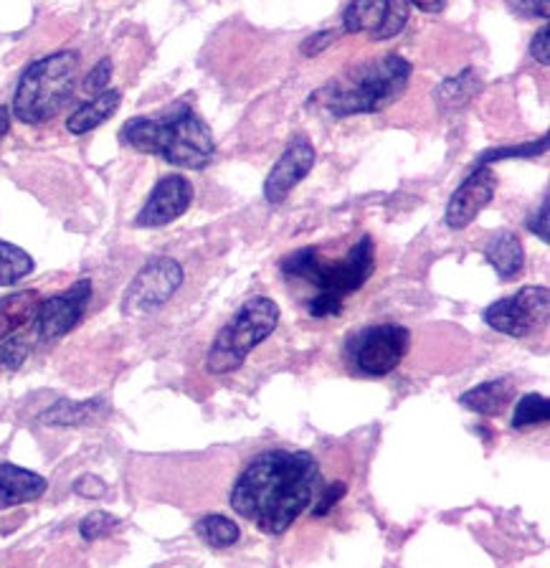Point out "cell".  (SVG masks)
<instances>
[{"mask_svg":"<svg viewBox=\"0 0 550 568\" xmlns=\"http://www.w3.org/2000/svg\"><path fill=\"white\" fill-rule=\"evenodd\" d=\"M319 483V465L309 452L266 449L244 467L228 500L244 520L279 536L313 505Z\"/></svg>","mask_w":550,"mask_h":568,"instance_id":"1","label":"cell"},{"mask_svg":"<svg viewBox=\"0 0 550 568\" xmlns=\"http://www.w3.org/2000/svg\"><path fill=\"white\" fill-rule=\"evenodd\" d=\"M120 140L132 150L160 155L165 163L201 171L206 168L216 140L198 112L189 102H177L160 118H135L120 130Z\"/></svg>","mask_w":550,"mask_h":568,"instance_id":"2","label":"cell"},{"mask_svg":"<svg viewBox=\"0 0 550 568\" xmlns=\"http://www.w3.org/2000/svg\"><path fill=\"white\" fill-rule=\"evenodd\" d=\"M408 77H411V64L396 53H388L384 59L363 61L330 79L313 94V102L335 118L373 114L386 110L406 92Z\"/></svg>","mask_w":550,"mask_h":568,"instance_id":"3","label":"cell"},{"mask_svg":"<svg viewBox=\"0 0 550 568\" xmlns=\"http://www.w3.org/2000/svg\"><path fill=\"white\" fill-rule=\"evenodd\" d=\"M376 272V244L370 236H363L343 260L330 262L319 254V248H299L282 262V274L287 280L307 282L317 295L345 300L358 292Z\"/></svg>","mask_w":550,"mask_h":568,"instance_id":"4","label":"cell"},{"mask_svg":"<svg viewBox=\"0 0 550 568\" xmlns=\"http://www.w3.org/2000/svg\"><path fill=\"white\" fill-rule=\"evenodd\" d=\"M79 74V53L59 51L43 57L23 71L13 94V114L18 122L43 124L57 118L74 94Z\"/></svg>","mask_w":550,"mask_h":568,"instance_id":"5","label":"cell"},{"mask_svg":"<svg viewBox=\"0 0 550 568\" xmlns=\"http://www.w3.org/2000/svg\"><path fill=\"white\" fill-rule=\"evenodd\" d=\"M277 323L279 307L274 300L254 297L244 302L234 320H228V323L218 331L216 341H213L208 351L206 368L211 373H216V376H224V373L242 368L246 355L277 331Z\"/></svg>","mask_w":550,"mask_h":568,"instance_id":"6","label":"cell"},{"mask_svg":"<svg viewBox=\"0 0 550 568\" xmlns=\"http://www.w3.org/2000/svg\"><path fill=\"white\" fill-rule=\"evenodd\" d=\"M408 343H411V335L404 325L384 323L363 327L350 341L353 366L366 376H386L401 366Z\"/></svg>","mask_w":550,"mask_h":568,"instance_id":"7","label":"cell"},{"mask_svg":"<svg viewBox=\"0 0 550 568\" xmlns=\"http://www.w3.org/2000/svg\"><path fill=\"white\" fill-rule=\"evenodd\" d=\"M183 284V266L171 256H157L150 260L138 277L130 282L128 292L122 297V313L124 315H150L155 313L171 300L177 287Z\"/></svg>","mask_w":550,"mask_h":568,"instance_id":"8","label":"cell"},{"mask_svg":"<svg viewBox=\"0 0 550 568\" xmlns=\"http://www.w3.org/2000/svg\"><path fill=\"white\" fill-rule=\"evenodd\" d=\"M550 290L548 287H522L518 295L502 297L485 310L482 317L492 331L526 337L548 323Z\"/></svg>","mask_w":550,"mask_h":568,"instance_id":"9","label":"cell"},{"mask_svg":"<svg viewBox=\"0 0 550 568\" xmlns=\"http://www.w3.org/2000/svg\"><path fill=\"white\" fill-rule=\"evenodd\" d=\"M89 297H92V282L82 280L71 284V290H67L64 295L41 300V307L33 320L41 341H57V337L74 331V325H79L84 315Z\"/></svg>","mask_w":550,"mask_h":568,"instance_id":"10","label":"cell"},{"mask_svg":"<svg viewBox=\"0 0 550 568\" xmlns=\"http://www.w3.org/2000/svg\"><path fill=\"white\" fill-rule=\"evenodd\" d=\"M193 201V185L185 181L183 175H165L160 181L145 206L138 213L135 226L140 229H153V226H165L171 221L181 219L185 211H189Z\"/></svg>","mask_w":550,"mask_h":568,"instance_id":"11","label":"cell"},{"mask_svg":"<svg viewBox=\"0 0 550 568\" xmlns=\"http://www.w3.org/2000/svg\"><path fill=\"white\" fill-rule=\"evenodd\" d=\"M497 189V175L487 165H477V171L451 193L447 203V226L461 231L485 211Z\"/></svg>","mask_w":550,"mask_h":568,"instance_id":"12","label":"cell"},{"mask_svg":"<svg viewBox=\"0 0 550 568\" xmlns=\"http://www.w3.org/2000/svg\"><path fill=\"white\" fill-rule=\"evenodd\" d=\"M315 148L309 145V140L297 138L289 142V148L284 150L282 158L274 163V168L264 181V199L269 203H282L287 199L289 191L315 168Z\"/></svg>","mask_w":550,"mask_h":568,"instance_id":"13","label":"cell"},{"mask_svg":"<svg viewBox=\"0 0 550 568\" xmlns=\"http://www.w3.org/2000/svg\"><path fill=\"white\" fill-rule=\"evenodd\" d=\"M47 490V477L35 475L31 469L18 467L13 462H3V465H0V510L39 500Z\"/></svg>","mask_w":550,"mask_h":568,"instance_id":"14","label":"cell"},{"mask_svg":"<svg viewBox=\"0 0 550 568\" xmlns=\"http://www.w3.org/2000/svg\"><path fill=\"white\" fill-rule=\"evenodd\" d=\"M512 398H515V381L510 376H505V378L487 381V384H479L475 388L465 390V394L459 396V404L467 406L469 412H477L482 416H497L510 406Z\"/></svg>","mask_w":550,"mask_h":568,"instance_id":"15","label":"cell"},{"mask_svg":"<svg viewBox=\"0 0 550 568\" xmlns=\"http://www.w3.org/2000/svg\"><path fill=\"white\" fill-rule=\"evenodd\" d=\"M106 414L104 398H89V402H57L39 416L41 424L53 429H71V426H86L100 422Z\"/></svg>","mask_w":550,"mask_h":568,"instance_id":"16","label":"cell"},{"mask_svg":"<svg viewBox=\"0 0 550 568\" xmlns=\"http://www.w3.org/2000/svg\"><path fill=\"white\" fill-rule=\"evenodd\" d=\"M485 256L502 280L518 277L522 272V264H526V248H522L520 236L515 231H500V234H495L485 246Z\"/></svg>","mask_w":550,"mask_h":568,"instance_id":"17","label":"cell"},{"mask_svg":"<svg viewBox=\"0 0 550 568\" xmlns=\"http://www.w3.org/2000/svg\"><path fill=\"white\" fill-rule=\"evenodd\" d=\"M39 307L41 295L35 290H23L0 300V343L21 331V327L31 325L35 320V313H39Z\"/></svg>","mask_w":550,"mask_h":568,"instance_id":"18","label":"cell"},{"mask_svg":"<svg viewBox=\"0 0 550 568\" xmlns=\"http://www.w3.org/2000/svg\"><path fill=\"white\" fill-rule=\"evenodd\" d=\"M120 92L114 89H104L102 94H94L92 100L84 102L79 110L67 120V130L71 135H84V132L100 128L102 122L112 118L120 110Z\"/></svg>","mask_w":550,"mask_h":568,"instance_id":"19","label":"cell"},{"mask_svg":"<svg viewBox=\"0 0 550 568\" xmlns=\"http://www.w3.org/2000/svg\"><path fill=\"white\" fill-rule=\"evenodd\" d=\"M390 0H353L345 8L343 26L348 33H376L386 21Z\"/></svg>","mask_w":550,"mask_h":568,"instance_id":"20","label":"cell"},{"mask_svg":"<svg viewBox=\"0 0 550 568\" xmlns=\"http://www.w3.org/2000/svg\"><path fill=\"white\" fill-rule=\"evenodd\" d=\"M195 532H198V538L211 548H228L236 544L238 536H242L236 523L224 518V515H206V518H201L195 523Z\"/></svg>","mask_w":550,"mask_h":568,"instance_id":"21","label":"cell"},{"mask_svg":"<svg viewBox=\"0 0 550 568\" xmlns=\"http://www.w3.org/2000/svg\"><path fill=\"white\" fill-rule=\"evenodd\" d=\"M33 256L11 242H0V287L16 284L33 272Z\"/></svg>","mask_w":550,"mask_h":568,"instance_id":"22","label":"cell"},{"mask_svg":"<svg viewBox=\"0 0 550 568\" xmlns=\"http://www.w3.org/2000/svg\"><path fill=\"white\" fill-rule=\"evenodd\" d=\"M479 92V79L475 77L472 69L461 71L459 77L455 79H447L439 87L437 92V100L441 106H449V110H457V106H465L472 97Z\"/></svg>","mask_w":550,"mask_h":568,"instance_id":"23","label":"cell"},{"mask_svg":"<svg viewBox=\"0 0 550 568\" xmlns=\"http://www.w3.org/2000/svg\"><path fill=\"white\" fill-rule=\"evenodd\" d=\"M550 419V404L546 396L540 394H526L515 404L512 426L515 429H530V426L546 424Z\"/></svg>","mask_w":550,"mask_h":568,"instance_id":"24","label":"cell"},{"mask_svg":"<svg viewBox=\"0 0 550 568\" xmlns=\"http://www.w3.org/2000/svg\"><path fill=\"white\" fill-rule=\"evenodd\" d=\"M546 150H548V138H540L536 142H526V145L487 150V153L479 155L477 163L479 165H490V163H500V160H505V158H532V155L546 153Z\"/></svg>","mask_w":550,"mask_h":568,"instance_id":"25","label":"cell"},{"mask_svg":"<svg viewBox=\"0 0 550 568\" xmlns=\"http://www.w3.org/2000/svg\"><path fill=\"white\" fill-rule=\"evenodd\" d=\"M408 21V0H390L388 3V13H386V21L380 23V29L370 36L373 41H386V39H394L404 31V26Z\"/></svg>","mask_w":550,"mask_h":568,"instance_id":"26","label":"cell"},{"mask_svg":"<svg viewBox=\"0 0 550 568\" xmlns=\"http://www.w3.org/2000/svg\"><path fill=\"white\" fill-rule=\"evenodd\" d=\"M120 526V518H114L112 513H104V510H94L89 513L86 518L82 520V526H79V532H82L84 540H100L104 536H110V532Z\"/></svg>","mask_w":550,"mask_h":568,"instance_id":"27","label":"cell"},{"mask_svg":"<svg viewBox=\"0 0 550 568\" xmlns=\"http://www.w3.org/2000/svg\"><path fill=\"white\" fill-rule=\"evenodd\" d=\"M26 358H29V343L21 337H6L0 343V373L21 368Z\"/></svg>","mask_w":550,"mask_h":568,"instance_id":"28","label":"cell"},{"mask_svg":"<svg viewBox=\"0 0 550 568\" xmlns=\"http://www.w3.org/2000/svg\"><path fill=\"white\" fill-rule=\"evenodd\" d=\"M112 79V61L110 59H100V64H96L92 71H89L86 79H84V92L89 94H102L106 84H110Z\"/></svg>","mask_w":550,"mask_h":568,"instance_id":"29","label":"cell"},{"mask_svg":"<svg viewBox=\"0 0 550 568\" xmlns=\"http://www.w3.org/2000/svg\"><path fill=\"white\" fill-rule=\"evenodd\" d=\"M319 493H323V497L315 503L313 513L317 515V518H323V515L330 513L335 508V503H340L345 493H348V485L345 483H335V485H327V487H319Z\"/></svg>","mask_w":550,"mask_h":568,"instance_id":"30","label":"cell"},{"mask_svg":"<svg viewBox=\"0 0 550 568\" xmlns=\"http://www.w3.org/2000/svg\"><path fill=\"white\" fill-rule=\"evenodd\" d=\"M74 493L79 497H86V500H100L106 495V483L96 475H82L74 483Z\"/></svg>","mask_w":550,"mask_h":568,"instance_id":"31","label":"cell"},{"mask_svg":"<svg viewBox=\"0 0 550 568\" xmlns=\"http://www.w3.org/2000/svg\"><path fill=\"white\" fill-rule=\"evenodd\" d=\"M510 11L522 18H548L550 0H508Z\"/></svg>","mask_w":550,"mask_h":568,"instance_id":"32","label":"cell"},{"mask_svg":"<svg viewBox=\"0 0 550 568\" xmlns=\"http://www.w3.org/2000/svg\"><path fill=\"white\" fill-rule=\"evenodd\" d=\"M335 39H337L335 31H319V33L309 36V39L302 41V53H305V57H317V53L330 49Z\"/></svg>","mask_w":550,"mask_h":568,"instance_id":"33","label":"cell"},{"mask_svg":"<svg viewBox=\"0 0 550 568\" xmlns=\"http://www.w3.org/2000/svg\"><path fill=\"white\" fill-rule=\"evenodd\" d=\"M548 211H550V203H548V193H546V199H543V203H540L538 213H536V216H530V221H528L530 231H532V234H538V236H540V242H543V244H548V242H550Z\"/></svg>","mask_w":550,"mask_h":568,"instance_id":"34","label":"cell"},{"mask_svg":"<svg viewBox=\"0 0 550 568\" xmlns=\"http://www.w3.org/2000/svg\"><path fill=\"white\" fill-rule=\"evenodd\" d=\"M548 39H550V29L548 26H543V29L536 33V39H532V43H530V57L543 67L550 64V41Z\"/></svg>","mask_w":550,"mask_h":568,"instance_id":"35","label":"cell"},{"mask_svg":"<svg viewBox=\"0 0 550 568\" xmlns=\"http://www.w3.org/2000/svg\"><path fill=\"white\" fill-rule=\"evenodd\" d=\"M408 6H416L424 13H439L447 6V0H408Z\"/></svg>","mask_w":550,"mask_h":568,"instance_id":"36","label":"cell"},{"mask_svg":"<svg viewBox=\"0 0 550 568\" xmlns=\"http://www.w3.org/2000/svg\"><path fill=\"white\" fill-rule=\"evenodd\" d=\"M8 130H11V110L0 106V138H6Z\"/></svg>","mask_w":550,"mask_h":568,"instance_id":"37","label":"cell"}]
</instances>
